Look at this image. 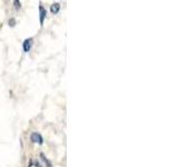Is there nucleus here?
I'll use <instances>...</instances> for the list:
<instances>
[{
  "label": "nucleus",
  "mask_w": 178,
  "mask_h": 167,
  "mask_svg": "<svg viewBox=\"0 0 178 167\" xmlns=\"http://www.w3.org/2000/svg\"><path fill=\"white\" fill-rule=\"evenodd\" d=\"M32 45H34V39H32V38H27V39H25L24 42H22V49H24V51H25V52H29Z\"/></svg>",
  "instance_id": "f257e3e1"
},
{
  "label": "nucleus",
  "mask_w": 178,
  "mask_h": 167,
  "mask_svg": "<svg viewBox=\"0 0 178 167\" xmlns=\"http://www.w3.org/2000/svg\"><path fill=\"white\" fill-rule=\"evenodd\" d=\"M31 140L34 143H37V144H39L41 145L42 143H44V139H42V137H41L40 134H38V133H32L31 134Z\"/></svg>",
  "instance_id": "7ed1b4c3"
},
{
  "label": "nucleus",
  "mask_w": 178,
  "mask_h": 167,
  "mask_svg": "<svg viewBox=\"0 0 178 167\" xmlns=\"http://www.w3.org/2000/svg\"><path fill=\"white\" fill-rule=\"evenodd\" d=\"M50 11L51 14H54V15H57L59 11H60V5L56 2V4H54V5H51L50 7Z\"/></svg>",
  "instance_id": "20e7f679"
},
{
  "label": "nucleus",
  "mask_w": 178,
  "mask_h": 167,
  "mask_svg": "<svg viewBox=\"0 0 178 167\" xmlns=\"http://www.w3.org/2000/svg\"><path fill=\"white\" fill-rule=\"evenodd\" d=\"M46 16H47L46 9L42 7V5H40L39 6V21H40L41 27L44 26V21H45V19H46Z\"/></svg>",
  "instance_id": "f03ea898"
},
{
  "label": "nucleus",
  "mask_w": 178,
  "mask_h": 167,
  "mask_svg": "<svg viewBox=\"0 0 178 167\" xmlns=\"http://www.w3.org/2000/svg\"><path fill=\"white\" fill-rule=\"evenodd\" d=\"M14 6H15L16 10H20L21 4H20V1H19V0H14Z\"/></svg>",
  "instance_id": "39448f33"
},
{
  "label": "nucleus",
  "mask_w": 178,
  "mask_h": 167,
  "mask_svg": "<svg viewBox=\"0 0 178 167\" xmlns=\"http://www.w3.org/2000/svg\"><path fill=\"white\" fill-rule=\"evenodd\" d=\"M9 25H10L11 27H14V26L16 25V20H15V19H10V20H9Z\"/></svg>",
  "instance_id": "423d86ee"
}]
</instances>
